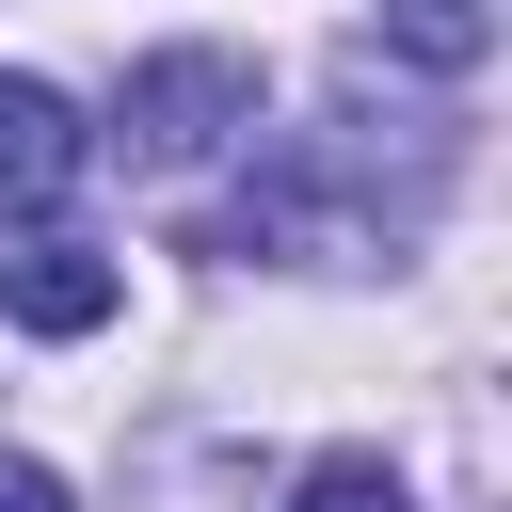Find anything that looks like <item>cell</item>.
<instances>
[{"mask_svg": "<svg viewBox=\"0 0 512 512\" xmlns=\"http://www.w3.org/2000/svg\"><path fill=\"white\" fill-rule=\"evenodd\" d=\"M288 512H416V496H400V480L352 448V464H304V496H288Z\"/></svg>", "mask_w": 512, "mask_h": 512, "instance_id": "5b68a950", "label": "cell"}, {"mask_svg": "<svg viewBox=\"0 0 512 512\" xmlns=\"http://www.w3.org/2000/svg\"><path fill=\"white\" fill-rule=\"evenodd\" d=\"M0 288H16V320H32V336H96V320H112V288H128V272H112V256H96V240H32V256H16V272H0Z\"/></svg>", "mask_w": 512, "mask_h": 512, "instance_id": "7a4b0ae2", "label": "cell"}, {"mask_svg": "<svg viewBox=\"0 0 512 512\" xmlns=\"http://www.w3.org/2000/svg\"><path fill=\"white\" fill-rule=\"evenodd\" d=\"M0 512H64V480L48 464H0Z\"/></svg>", "mask_w": 512, "mask_h": 512, "instance_id": "8992f818", "label": "cell"}, {"mask_svg": "<svg viewBox=\"0 0 512 512\" xmlns=\"http://www.w3.org/2000/svg\"><path fill=\"white\" fill-rule=\"evenodd\" d=\"M224 128H256V64L240 48H160L128 80V160H208Z\"/></svg>", "mask_w": 512, "mask_h": 512, "instance_id": "6da1fadb", "label": "cell"}, {"mask_svg": "<svg viewBox=\"0 0 512 512\" xmlns=\"http://www.w3.org/2000/svg\"><path fill=\"white\" fill-rule=\"evenodd\" d=\"M384 32H400L416 64H448V80H464V64L496 48V16H480V0H384Z\"/></svg>", "mask_w": 512, "mask_h": 512, "instance_id": "277c9868", "label": "cell"}, {"mask_svg": "<svg viewBox=\"0 0 512 512\" xmlns=\"http://www.w3.org/2000/svg\"><path fill=\"white\" fill-rule=\"evenodd\" d=\"M64 176H80V112L48 80H0V208H48Z\"/></svg>", "mask_w": 512, "mask_h": 512, "instance_id": "3957f363", "label": "cell"}]
</instances>
